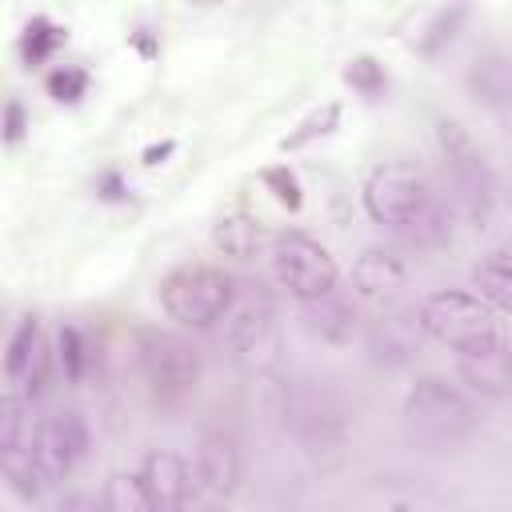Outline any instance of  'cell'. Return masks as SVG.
Here are the masks:
<instances>
[{"label": "cell", "instance_id": "obj_1", "mask_svg": "<svg viewBox=\"0 0 512 512\" xmlns=\"http://www.w3.org/2000/svg\"><path fill=\"white\" fill-rule=\"evenodd\" d=\"M156 300L180 332H208L232 312L236 280L216 264L188 260V264H176L160 276Z\"/></svg>", "mask_w": 512, "mask_h": 512}, {"label": "cell", "instance_id": "obj_2", "mask_svg": "<svg viewBox=\"0 0 512 512\" xmlns=\"http://www.w3.org/2000/svg\"><path fill=\"white\" fill-rule=\"evenodd\" d=\"M416 324H420L424 336H432L436 344L452 348L456 356L504 344V328H500L496 312L468 288H436V292H428L420 300V308H416Z\"/></svg>", "mask_w": 512, "mask_h": 512}, {"label": "cell", "instance_id": "obj_3", "mask_svg": "<svg viewBox=\"0 0 512 512\" xmlns=\"http://www.w3.org/2000/svg\"><path fill=\"white\" fill-rule=\"evenodd\" d=\"M404 420L432 448H452V444L468 440L476 432V424H480L472 392L452 384V380H444V376H420L408 388Z\"/></svg>", "mask_w": 512, "mask_h": 512}, {"label": "cell", "instance_id": "obj_4", "mask_svg": "<svg viewBox=\"0 0 512 512\" xmlns=\"http://www.w3.org/2000/svg\"><path fill=\"white\" fill-rule=\"evenodd\" d=\"M268 272H272L276 288H284L300 304H320L340 284V264L328 252V244H320L316 236H308L300 228H288V232L272 236Z\"/></svg>", "mask_w": 512, "mask_h": 512}, {"label": "cell", "instance_id": "obj_5", "mask_svg": "<svg viewBox=\"0 0 512 512\" xmlns=\"http://www.w3.org/2000/svg\"><path fill=\"white\" fill-rule=\"evenodd\" d=\"M360 204L372 224L384 228H412L424 224L432 212V188L424 172L408 160H384L376 164L360 184Z\"/></svg>", "mask_w": 512, "mask_h": 512}, {"label": "cell", "instance_id": "obj_6", "mask_svg": "<svg viewBox=\"0 0 512 512\" xmlns=\"http://www.w3.org/2000/svg\"><path fill=\"white\" fill-rule=\"evenodd\" d=\"M140 376L160 408H176L196 392L200 352L184 332H144L140 336Z\"/></svg>", "mask_w": 512, "mask_h": 512}, {"label": "cell", "instance_id": "obj_7", "mask_svg": "<svg viewBox=\"0 0 512 512\" xmlns=\"http://www.w3.org/2000/svg\"><path fill=\"white\" fill-rule=\"evenodd\" d=\"M88 448H92L88 420L80 412H72V408H56V412L40 416L36 428H32V444H28L32 464L40 468L44 484L68 480L84 464Z\"/></svg>", "mask_w": 512, "mask_h": 512}, {"label": "cell", "instance_id": "obj_8", "mask_svg": "<svg viewBox=\"0 0 512 512\" xmlns=\"http://www.w3.org/2000/svg\"><path fill=\"white\" fill-rule=\"evenodd\" d=\"M48 364H52V352H48V340H44V324H40L36 312H28V316L16 320V328L8 332V344H4L8 396L32 400L48 380Z\"/></svg>", "mask_w": 512, "mask_h": 512}, {"label": "cell", "instance_id": "obj_9", "mask_svg": "<svg viewBox=\"0 0 512 512\" xmlns=\"http://www.w3.org/2000/svg\"><path fill=\"white\" fill-rule=\"evenodd\" d=\"M464 20H468V8L464 4H428V8L404 12V20L396 24V36H400V44L408 52L432 60V56H440L456 40V32H460Z\"/></svg>", "mask_w": 512, "mask_h": 512}, {"label": "cell", "instance_id": "obj_10", "mask_svg": "<svg viewBox=\"0 0 512 512\" xmlns=\"http://www.w3.org/2000/svg\"><path fill=\"white\" fill-rule=\"evenodd\" d=\"M436 140H440V152H444L452 180L460 188H468V196H488V164H484V152L472 140V132L460 120H440Z\"/></svg>", "mask_w": 512, "mask_h": 512}, {"label": "cell", "instance_id": "obj_11", "mask_svg": "<svg viewBox=\"0 0 512 512\" xmlns=\"http://www.w3.org/2000/svg\"><path fill=\"white\" fill-rule=\"evenodd\" d=\"M244 460L228 432H204L196 444V480L208 496H232L240 488Z\"/></svg>", "mask_w": 512, "mask_h": 512}, {"label": "cell", "instance_id": "obj_12", "mask_svg": "<svg viewBox=\"0 0 512 512\" xmlns=\"http://www.w3.org/2000/svg\"><path fill=\"white\" fill-rule=\"evenodd\" d=\"M456 376H460V384L472 396H484V400L512 396V348H508V340L504 344H492L484 352L456 356Z\"/></svg>", "mask_w": 512, "mask_h": 512}, {"label": "cell", "instance_id": "obj_13", "mask_svg": "<svg viewBox=\"0 0 512 512\" xmlns=\"http://www.w3.org/2000/svg\"><path fill=\"white\" fill-rule=\"evenodd\" d=\"M140 476H144V484H148V492H152L160 512H176L192 496V468L172 448H152L144 456V464H140Z\"/></svg>", "mask_w": 512, "mask_h": 512}, {"label": "cell", "instance_id": "obj_14", "mask_svg": "<svg viewBox=\"0 0 512 512\" xmlns=\"http://www.w3.org/2000/svg\"><path fill=\"white\" fill-rule=\"evenodd\" d=\"M404 284H408V268H404V260L392 248H364L352 260V288L364 300L384 304V300L400 296Z\"/></svg>", "mask_w": 512, "mask_h": 512}, {"label": "cell", "instance_id": "obj_15", "mask_svg": "<svg viewBox=\"0 0 512 512\" xmlns=\"http://www.w3.org/2000/svg\"><path fill=\"white\" fill-rule=\"evenodd\" d=\"M212 248L228 260H256L264 248H272V236H268L260 216L236 208V212H224L212 224Z\"/></svg>", "mask_w": 512, "mask_h": 512}, {"label": "cell", "instance_id": "obj_16", "mask_svg": "<svg viewBox=\"0 0 512 512\" xmlns=\"http://www.w3.org/2000/svg\"><path fill=\"white\" fill-rule=\"evenodd\" d=\"M472 292L492 312L512 316V244H496L472 264Z\"/></svg>", "mask_w": 512, "mask_h": 512}, {"label": "cell", "instance_id": "obj_17", "mask_svg": "<svg viewBox=\"0 0 512 512\" xmlns=\"http://www.w3.org/2000/svg\"><path fill=\"white\" fill-rule=\"evenodd\" d=\"M468 88L492 108H512V56L484 52L468 68Z\"/></svg>", "mask_w": 512, "mask_h": 512}, {"label": "cell", "instance_id": "obj_18", "mask_svg": "<svg viewBox=\"0 0 512 512\" xmlns=\"http://www.w3.org/2000/svg\"><path fill=\"white\" fill-rule=\"evenodd\" d=\"M340 80H344L364 104H380V100H388V92H392V72H388L384 60L372 56V52L348 56L344 68H340Z\"/></svg>", "mask_w": 512, "mask_h": 512}, {"label": "cell", "instance_id": "obj_19", "mask_svg": "<svg viewBox=\"0 0 512 512\" xmlns=\"http://www.w3.org/2000/svg\"><path fill=\"white\" fill-rule=\"evenodd\" d=\"M340 120H344V104H340V100H324V104L308 108V112L296 120V128H288V136L276 140V148H280V152H304L308 144L332 136V132L340 128Z\"/></svg>", "mask_w": 512, "mask_h": 512}, {"label": "cell", "instance_id": "obj_20", "mask_svg": "<svg viewBox=\"0 0 512 512\" xmlns=\"http://www.w3.org/2000/svg\"><path fill=\"white\" fill-rule=\"evenodd\" d=\"M64 44H68V28H64V24H56V20H52V16H44V12H36V16L24 24L20 40H16V48H20V56H24V64H28V68L48 64Z\"/></svg>", "mask_w": 512, "mask_h": 512}, {"label": "cell", "instance_id": "obj_21", "mask_svg": "<svg viewBox=\"0 0 512 512\" xmlns=\"http://www.w3.org/2000/svg\"><path fill=\"white\" fill-rule=\"evenodd\" d=\"M100 512H160L140 472H112L100 488Z\"/></svg>", "mask_w": 512, "mask_h": 512}, {"label": "cell", "instance_id": "obj_22", "mask_svg": "<svg viewBox=\"0 0 512 512\" xmlns=\"http://www.w3.org/2000/svg\"><path fill=\"white\" fill-rule=\"evenodd\" d=\"M56 360H60V368H64V376L72 384H80L88 376V368H92V344H88V336H84L80 324H60V332H56Z\"/></svg>", "mask_w": 512, "mask_h": 512}, {"label": "cell", "instance_id": "obj_23", "mask_svg": "<svg viewBox=\"0 0 512 512\" xmlns=\"http://www.w3.org/2000/svg\"><path fill=\"white\" fill-rule=\"evenodd\" d=\"M88 84H92V76H88V68H80V64H56V68L44 76V92H48L56 104H80V100L88 96Z\"/></svg>", "mask_w": 512, "mask_h": 512}, {"label": "cell", "instance_id": "obj_24", "mask_svg": "<svg viewBox=\"0 0 512 512\" xmlns=\"http://www.w3.org/2000/svg\"><path fill=\"white\" fill-rule=\"evenodd\" d=\"M260 184L268 188V196H272L280 208L300 212V204H304V188H300V180H296V172H292L288 164H272V168H264V172H260Z\"/></svg>", "mask_w": 512, "mask_h": 512}, {"label": "cell", "instance_id": "obj_25", "mask_svg": "<svg viewBox=\"0 0 512 512\" xmlns=\"http://www.w3.org/2000/svg\"><path fill=\"white\" fill-rule=\"evenodd\" d=\"M24 128H28L24 104L12 96V100L4 104V144H20V140H24Z\"/></svg>", "mask_w": 512, "mask_h": 512}, {"label": "cell", "instance_id": "obj_26", "mask_svg": "<svg viewBox=\"0 0 512 512\" xmlns=\"http://www.w3.org/2000/svg\"><path fill=\"white\" fill-rule=\"evenodd\" d=\"M52 512H100V500H92L88 492H72V496H64Z\"/></svg>", "mask_w": 512, "mask_h": 512}, {"label": "cell", "instance_id": "obj_27", "mask_svg": "<svg viewBox=\"0 0 512 512\" xmlns=\"http://www.w3.org/2000/svg\"><path fill=\"white\" fill-rule=\"evenodd\" d=\"M176 512H224V508H216V504H204L200 496H188V500H184Z\"/></svg>", "mask_w": 512, "mask_h": 512}]
</instances>
